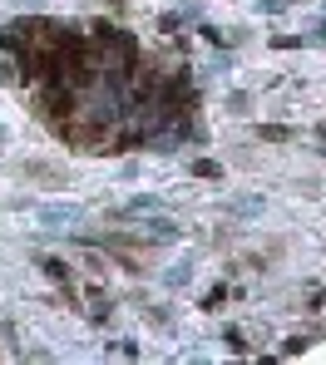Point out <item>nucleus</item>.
<instances>
[{"label":"nucleus","mask_w":326,"mask_h":365,"mask_svg":"<svg viewBox=\"0 0 326 365\" xmlns=\"http://www.w3.org/2000/svg\"><path fill=\"white\" fill-rule=\"evenodd\" d=\"M60 133H65L74 148H109V143H104V128H79V123H60Z\"/></svg>","instance_id":"obj_1"},{"label":"nucleus","mask_w":326,"mask_h":365,"mask_svg":"<svg viewBox=\"0 0 326 365\" xmlns=\"http://www.w3.org/2000/svg\"><path fill=\"white\" fill-rule=\"evenodd\" d=\"M193 173H198V178H218V173H223V168H218V163H208V158H203V163H193Z\"/></svg>","instance_id":"obj_2"},{"label":"nucleus","mask_w":326,"mask_h":365,"mask_svg":"<svg viewBox=\"0 0 326 365\" xmlns=\"http://www.w3.org/2000/svg\"><path fill=\"white\" fill-rule=\"evenodd\" d=\"M45 272L55 277V282H69V272H65V262H45Z\"/></svg>","instance_id":"obj_3"}]
</instances>
